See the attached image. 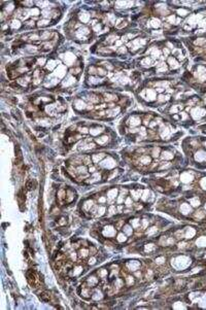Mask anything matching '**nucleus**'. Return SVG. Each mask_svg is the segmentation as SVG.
I'll use <instances>...</instances> for the list:
<instances>
[{"mask_svg":"<svg viewBox=\"0 0 206 310\" xmlns=\"http://www.w3.org/2000/svg\"><path fill=\"white\" fill-rule=\"evenodd\" d=\"M40 300L43 301V302H49L51 301V295H49V291H43L40 294Z\"/></svg>","mask_w":206,"mask_h":310,"instance_id":"f03ea898","label":"nucleus"},{"mask_svg":"<svg viewBox=\"0 0 206 310\" xmlns=\"http://www.w3.org/2000/svg\"><path fill=\"white\" fill-rule=\"evenodd\" d=\"M27 280H28L29 284L31 287H35V280H36V276L35 273L33 270H29L27 272Z\"/></svg>","mask_w":206,"mask_h":310,"instance_id":"f257e3e1","label":"nucleus"}]
</instances>
